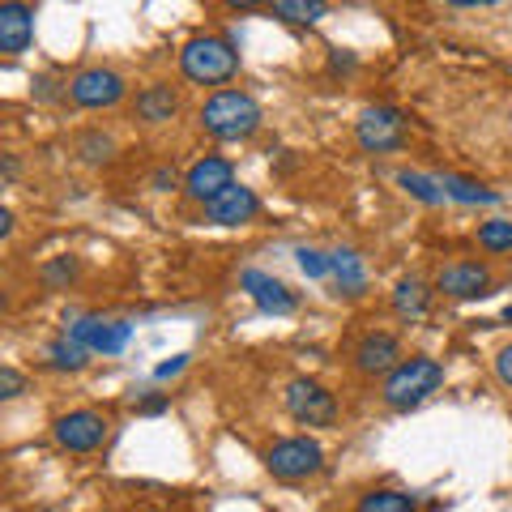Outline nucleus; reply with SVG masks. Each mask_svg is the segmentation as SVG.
<instances>
[{
  "mask_svg": "<svg viewBox=\"0 0 512 512\" xmlns=\"http://www.w3.org/2000/svg\"><path fill=\"white\" fill-rule=\"evenodd\" d=\"M265 111L248 90H218L201 107V128L214 141H248L261 133Z\"/></svg>",
  "mask_w": 512,
  "mask_h": 512,
  "instance_id": "obj_1",
  "label": "nucleus"
},
{
  "mask_svg": "<svg viewBox=\"0 0 512 512\" xmlns=\"http://www.w3.org/2000/svg\"><path fill=\"white\" fill-rule=\"evenodd\" d=\"M440 384H444V363L431 355H414V359H402L384 376L380 397L389 410H414V406H423Z\"/></svg>",
  "mask_w": 512,
  "mask_h": 512,
  "instance_id": "obj_2",
  "label": "nucleus"
},
{
  "mask_svg": "<svg viewBox=\"0 0 512 512\" xmlns=\"http://www.w3.org/2000/svg\"><path fill=\"white\" fill-rule=\"evenodd\" d=\"M180 73L197 86H227L239 73V52L222 35H192L180 47Z\"/></svg>",
  "mask_w": 512,
  "mask_h": 512,
  "instance_id": "obj_3",
  "label": "nucleus"
},
{
  "mask_svg": "<svg viewBox=\"0 0 512 512\" xmlns=\"http://www.w3.org/2000/svg\"><path fill=\"white\" fill-rule=\"evenodd\" d=\"M265 470L282 478V483H299V478H312L325 470V448L312 436H286L265 448Z\"/></svg>",
  "mask_w": 512,
  "mask_h": 512,
  "instance_id": "obj_4",
  "label": "nucleus"
},
{
  "mask_svg": "<svg viewBox=\"0 0 512 512\" xmlns=\"http://www.w3.org/2000/svg\"><path fill=\"white\" fill-rule=\"evenodd\" d=\"M282 402H286V414H291L299 427H329L333 419H338V402H333V393L312 376H295L291 384H286Z\"/></svg>",
  "mask_w": 512,
  "mask_h": 512,
  "instance_id": "obj_5",
  "label": "nucleus"
},
{
  "mask_svg": "<svg viewBox=\"0 0 512 512\" xmlns=\"http://www.w3.org/2000/svg\"><path fill=\"white\" fill-rule=\"evenodd\" d=\"M64 90H69L73 107H82V111H103V107H116V103L124 99L128 82H124L116 69H103V64H94V69L73 73L69 82H64Z\"/></svg>",
  "mask_w": 512,
  "mask_h": 512,
  "instance_id": "obj_6",
  "label": "nucleus"
},
{
  "mask_svg": "<svg viewBox=\"0 0 512 512\" xmlns=\"http://www.w3.org/2000/svg\"><path fill=\"white\" fill-rule=\"evenodd\" d=\"M355 141L367 154H393L406 146V116L397 107H367L355 120Z\"/></svg>",
  "mask_w": 512,
  "mask_h": 512,
  "instance_id": "obj_7",
  "label": "nucleus"
},
{
  "mask_svg": "<svg viewBox=\"0 0 512 512\" xmlns=\"http://www.w3.org/2000/svg\"><path fill=\"white\" fill-rule=\"evenodd\" d=\"M64 338H73L77 346H86L90 355H120L133 338V325L128 320H103V316H77Z\"/></svg>",
  "mask_w": 512,
  "mask_h": 512,
  "instance_id": "obj_8",
  "label": "nucleus"
},
{
  "mask_svg": "<svg viewBox=\"0 0 512 512\" xmlns=\"http://www.w3.org/2000/svg\"><path fill=\"white\" fill-rule=\"evenodd\" d=\"M107 427L111 423L99 410H69L52 423V436H56V444L64 448V453H94V448L107 440Z\"/></svg>",
  "mask_w": 512,
  "mask_h": 512,
  "instance_id": "obj_9",
  "label": "nucleus"
},
{
  "mask_svg": "<svg viewBox=\"0 0 512 512\" xmlns=\"http://www.w3.org/2000/svg\"><path fill=\"white\" fill-rule=\"evenodd\" d=\"M227 188H235V167L227 163V158H218V154L197 158V163L188 167V175H184V192L192 201H201V205L218 201Z\"/></svg>",
  "mask_w": 512,
  "mask_h": 512,
  "instance_id": "obj_10",
  "label": "nucleus"
},
{
  "mask_svg": "<svg viewBox=\"0 0 512 512\" xmlns=\"http://www.w3.org/2000/svg\"><path fill=\"white\" fill-rule=\"evenodd\" d=\"M491 286H495V278L483 261H457L436 274V291L448 299H483V295H491Z\"/></svg>",
  "mask_w": 512,
  "mask_h": 512,
  "instance_id": "obj_11",
  "label": "nucleus"
},
{
  "mask_svg": "<svg viewBox=\"0 0 512 512\" xmlns=\"http://www.w3.org/2000/svg\"><path fill=\"white\" fill-rule=\"evenodd\" d=\"M402 363V342H397V333H363L359 346H355V372L359 376H389L393 367Z\"/></svg>",
  "mask_w": 512,
  "mask_h": 512,
  "instance_id": "obj_12",
  "label": "nucleus"
},
{
  "mask_svg": "<svg viewBox=\"0 0 512 512\" xmlns=\"http://www.w3.org/2000/svg\"><path fill=\"white\" fill-rule=\"evenodd\" d=\"M239 286L252 295V303L265 316H291L299 308V299H295L291 286L278 282V278H269V274H261V269H244V274H239Z\"/></svg>",
  "mask_w": 512,
  "mask_h": 512,
  "instance_id": "obj_13",
  "label": "nucleus"
},
{
  "mask_svg": "<svg viewBox=\"0 0 512 512\" xmlns=\"http://www.w3.org/2000/svg\"><path fill=\"white\" fill-rule=\"evenodd\" d=\"M256 214H261V197H256L252 188H244V184L227 188L218 201L205 205V218H210L214 227H248Z\"/></svg>",
  "mask_w": 512,
  "mask_h": 512,
  "instance_id": "obj_14",
  "label": "nucleus"
},
{
  "mask_svg": "<svg viewBox=\"0 0 512 512\" xmlns=\"http://www.w3.org/2000/svg\"><path fill=\"white\" fill-rule=\"evenodd\" d=\"M30 43H35V9L22 5V0L0 5V52L22 56Z\"/></svg>",
  "mask_w": 512,
  "mask_h": 512,
  "instance_id": "obj_15",
  "label": "nucleus"
},
{
  "mask_svg": "<svg viewBox=\"0 0 512 512\" xmlns=\"http://www.w3.org/2000/svg\"><path fill=\"white\" fill-rule=\"evenodd\" d=\"M175 111H180V94L163 82H154L137 94V120L141 124H167V120H175Z\"/></svg>",
  "mask_w": 512,
  "mask_h": 512,
  "instance_id": "obj_16",
  "label": "nucleus"
},
{
  "mask_svg": "<svg viewBox=\"0 0 512 512\" xmlns=\"http://www.w3.org/2000/svg\"><path fill=\"white\" fill-rule=\"evenodd\" d=\"M333 278H338V291L342 295H363L367 291V265L355 248H338L333 252Z\"/></svg>",
  "mask_w": 512,
  "mask_h": 512,
  "instance_id": "obj_17",
  "label": "nucleus"
},
{
  "mask_svg": "<svg viewBox=\"0 0 512 512\" xmlns=\"http://www.w3.org/2000/svg\"><path fill=\"white\" fill-rule=\"evenodd\" d=\"M355 512H419V500L406 491H393V487H372L359 495Z\"/></svg>",
  "mask_w": 512,
  "mask_h": 512,
  "instance_id": "obj_18",
  "label": "nucleus"
},
{
  "mask_svg": "<svg viewBox=\"0 0 512 512\" xmlns=\"http://www.w3.org/2000/svg\"><path fill=\"white\" fill-rule=\"evenodd\" d=\"M440 188H444L448 201H461V205H495L500 201V192H491L478 180H466V175H440Z\"/></svg>",
  "mask_w": 512,
  "mask_h": 512,
  "instance_id": "obj_19",
  "label": "nucleus"
},
{
  "mask_svg": "<svg viewBox=\"0 0 512 512\" xmlns=\"http://www.w3.org/2000/svg\"><path fill=\"white\" fill-rule=\"evenodd\" d=\"M427 303H431V286L419 282V278H402L393 286V312L397 316H423L427 312Z\"/></svg>",
  "mask_w": 512,
  "mask_h": 512,
  "instance_id": "obj_20",
  "label": "nucleus"
},
{
  "mask_svg": "<svg viewBox=\"0 0 512 512\" xmlns=\"http://www.w3.org/2000/svg\"><path fill=\"white\" fill-rule=\"evenodd\" d=\"M47 363L56 367V372H86L90 367V350L86 346H77L73 338H56V342H47Z\"/></svg>",
  "mask_w": 512,
  "mask_h": 512,
  "instance_id": "obj_21",
  "label": "nucleus"
},
{
  "mask_svg": "<svg viewBox=\"0 0 512 512\" xmlns=\"http://www.w3.org/2000/svg\"><path fill=\"white\" fill-rule=\"evenodd\" d=\"M269 13L282 22H291V26H316L329 13V5H320V0H274Z\"/></svg>",
  "mask_w": 512,
  "mask_h": 512,
  "instance_id": "obj_22",
  "label": "nucleus"
},
{
  "mask_svg": "<svg viewBox=\"0 0 512 512\" xmlns=\"http://www.w3.org/2000/svg\"><path fill=\"white\" fill-rule=\"evenodd\" d=\"M397 184H402L410 197H414V201H423V205H440V201H448L436 175H423V171H397Z\"/></svg>",
  "mask_w": 512,
  "mask_h": 512,
  "instance_id": "obj_23",
  "label": "nucleus"
},
{
  "mask_svg": "<svg viewBox=\"0 0 512 512\" xmlns=\"http://www.w3.org/2000/svg\"><path fill=\"white\" fill-rule=\"evenodd\" d=\"M478 248L483 252H512V218H487L478 227Z\"/></svg>",
  "mask_w": 512,
  "mask_h": 512,
  "instance_id": "obj_24",
  "label": "nucleus"
},
{
  "mask_svg": "<svg viewBox=\"0 0 512 512\" xmlns=\"http://www.w3.org/2000/svg\"><path fill=\"white\" fill-rule=\"evenodd\" d=\"M77 154H82V163H90V167H99V163H107L111 154H116V141H111L107 133H82L77 137Z\"/></svg>",
  "mask_w": 512,
  "mask_h": 512,
  "instance_id": "obj_25",
  "label": "nucleus"
},
{
  "mask_svg": "<svg viewBox=\"0 0 512 512\" xmlns=\"http://www.w3.org/2000/svg\"><path fill=\"white\" fill-rule=\"evenodd\" d=\"M299 269L308 278H329L333 274V252H320V248H299Z\"/></svg>",
  "mask_w": 512,
  "mask_h": 512,
  "instance_id": "obj_26",
  "label": "nucleus"
},
{
  "mask_svg": "<svg viewBox=\"0 0 512 512\" xmlns=\"http://www.w3.org/2000/svg\"><path fill=\"white\" fill-rule=\"evenodd\" d=\"M77 269H82V265H77V256H56V261L43 265V282L47 286H69L77 278Z\"/></svg>",
  "mask_w": 512,
  "mask_h": 512,
  "instance_id": "obj_27",
  "label": "nucleus"
},
{
  "mask_svg": "<svg viewBox=\"0 0 512 512\" xmlns=\"http://www.w3.org/2000/svg\"><path fill=\"white\" fill-rule=\"evenodd\" d=\"M22 393H26V376L13 363H5V367H0V397L13 402V397H22Z\"/></svg>",
  "mask_w": 512,
  "mask_h": 512,
  "instance_id": "obj_28",
  "label": "nucleus"
},
{
  "mask_svg": "<svg viewBox=\"0 0 512 512\" xmlns=\"http://www.w3.org/2000/svg\"><path fill=\"white\" fill-rule=\"evenodd\" d=\"M491 367H495V376H500V384H504V389H512V342L495 350Z\"/></svg>",
  "mask_w": 512,
  "mask_h": 512,
  "instance_id": "obj_29",
  "label": "nucleus"
},
{
  "mask_svg": "<svg viewBox=\"0 0 512 512\" xmlns=\"http://www.w3.org/2000/svg\"><path fill=\"white\" fill-rule=\"evenodd\" d=\"M184 367H188V355H175V359H167V363H158V367H154V376H158V380H167V376H180Z\"/></svg>",
  "mask_w": 512,
  "mask_h": 512,
  "instance_id": "obj_30",
  "label": "nucleus"
},
{
  "mask_svg": "<svg viewBox=\"0 0 512 512\" xmlns=\"http://www.w3.org/2000/svg\"><path fill=\"white\" fill-rule=\"evenodd\" d=\"M167 406H171V397L154 393V397H141V402H137V414H163Z\"/></svg>",
  "mask_w": 512,
  "mask_h": 512,
  "instance_id": "obj_31",
  "label": "nucleus"
},
{
  "mask_svg": "<svg viewBox=\"0 0 512 512\" xmlns=\"http://www.w3.org/2000/svg\"><path fill=\"white\" fill-rule=\"evenodd\" d=\"M329 69H333V73H342V69H355V56H333V60H329Z\"/></svg>",
  "mask_w": 512,
  "mask_h": 512,
  "instance_id": "obj_32",
  "label": "nucleus"
},
{
  "mask_svg": "<svg viewBox=\"0 0 512 512\" xmlns=\"http://www.w3.org/2000/svg\"><path fill=\"white\" fill-rule=\"evenodd\" d=\"M171 184H175V175H171V171H154V188H163V192H167Z\"/></svg>",
  "mask_w": 512,
  "mask_h": 512,
  "instance_id": "obj_33",
  "label": "nucleus"
},
{
  "mask_svg": "<svg viewBox=\"0 0 512 512\" xmlns=\"http://www.w3.org/2000/svg\"><path fill=\"white\" fill-rule=\"evenodd\" d=\"M13 175H18V158L5 154V184H13Z\"/></svg>",
  "mask_w": 512,
  "mask_h": 512,
  "instance_id": "obj_34",
  "label": "nucleus"
},
{
  "mask_svg": "<svg viewBox=\"0 0 512 512\" xmlns=\"http://www.w3.org/2000/svg\"><path fill=\"white\" fill-rule=\"evenodd\" d=\"M0 235H5V239L13 235V214H9V210H5V214H0Z\"/></svg>",
  "mask_w": 512,
  "mask_h": 512,
  "instance_id": "obj_35",
  "label": "nucleus"
},
{
  "mask_svg": "<svg viewBox=\"0 0 512 512\" xmlns=\"http://www.w3.org/2000/svg\"><path fill=\"white\" fill-rule=\"evenodd\" d=\"M504 320H508V325H512V303H508V308H504Z\"/></svg>",
  "mask_w": 512,
  "mask_h": 512,
  "instance_id": "obj_36",
  "label": "nucleus"
}]
</instances>
